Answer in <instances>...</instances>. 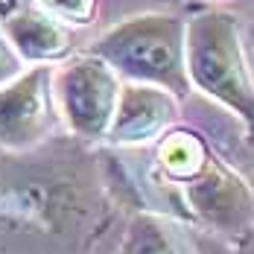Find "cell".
<instances>
[{"mask_svg":"<svg viewBox=\"0 0 254 254\" xmlns=\"http://www.w3.org/2000/svg\"><path fill=\"white\" fill-rule=\"evenodd\" d=\"M187 18L173 12H143L105 29L88 44V56L105 62L120 82L152 85L176 100L193 94L184 64Z\"/></svg>","mask_w":254,"mask_h":254,"instance_id":"cell-1","label":"cell"},{"mask_svg":"<svg viewBox=\"0 0 254 254\" xmlns=\"http://www.w3.org/2000/svg\"><path fill=\"white\" fill-rule=\"evenodd\" d=\"M184 64L190 88L228 108L246 128V140L254 143V79L240 21L225 9H204L187 18Z\"/></svg>","mask_w":254,"mask_h":254,"instance_id":"cell-2","label":"cell"},{"mask_svg":"<svg viewBox=\"0 0 254 254\" xmlns=\"http://www.w3.org/2000/svg\"><path fill=\"white\" fill-rule=\"evenodd\" d=\"M120 88L123 82L117 79V73L88 53L70 56L59 67H53L56 111L64 120L67 131L85 143L105 140L108 126L114 120Z\"/></svg>","mask_w":254,"mask_h":254,"instance_id":"cell-3","label":"cell"},{"mask_svg":"<svg viewBox=\"0 0 254 254\" xmlns=\"http://www.w3.org/2000/svg\"><path fill=\"white\" fill-rule=\"evenodd\" d=\"M176 190L184 207L181 216L196 225L234 240L254 228V187L216 155L207 158L199 176Z\"/></svg>","mask_w":254,"mask_h":254,"instance_id":"cell-4","label":"cell"},{"mask_svg":"<svg viewBox=\"0 0 254 254\" xmlns=\"http://www.w3.org/2000/svg\"><path fill=\"white\" fill-rule=\"evenodd\" d=\"M56 123L53 64H32L0 88V146L24 152L38 146Z\"/></svg>","mask_w":254,"mask_h":254,"instance_id":"cell-5","label":"cell"},{"mask_svg":"<svg viewBox=\"0 0 254 254\" xmlns=\"http://www.w3.org/2000/svg\"><path fill=\"white\" fill-rule=\"evenodd\" d=\"M178 114L181 100H176L173 94L152 85L123 82L105 140L111 146H143L161 140L170 128H176Z\"/></svg>","mask_w":254,"mask_h":254,"instance_id":"cell-6","label":"cell"},{"mask_svg":"<svg viewBox=\"0 0 254 254\" xmlns=\"http://www.w3.org/2000/svg\"><path fill=\"white\" fill-rule=\"evenodd\" d=\"M0 29L24 64H53L73 50L70 26L59 24L47 12L32 6L9 12L0 21Z\"/></svg>","mask_w":254,"mask_h":254,"instance_id":"cell-7","label":"cell"},{"mask_svg":"<svg viewBox=\"0 0 254 254\" xmlns=\"http://www.w3.org/2000/svg\"><path fill=\"white\" fill-rule=\"evenodd\" d=\"M210 146L193 128H170L155 146V170L170 187H181L184 181L202 173L210 158Z\"/></svg>","mask_w":254,"mask_h":254,"instance_id":"cell-8","label":"cell"},{"mask_svg":"<svg viewBox=\"0 0 254 254\" xmlns=\"http://www.w3.org/2000/svg\"><path fill=\"white\" fill-rule=\"evenodd\" d=\"M114 254H181L167 225L152 213H137L123 231V240Z\"/></svg>","mask_w":254,"mask_h":254,"instance_id":"cell-9","label":"cell"},{"mask_svg":"<svg viewBox=\"0 0 254 254\" xmlns=\"http://www.w3.org/2000/svg\"><path fill=\"white\" fill-rule=\"evenodd\" d=\"M38 9L64 26H88L97 18L100 0H38Z\"/></svg>","mask_w":254,"mask_h":254,"instance_id":"cell-10","label":"cell"},{"mask_svg":"<svg viewBox=\"0 0 254 254\" xmlns=\"http://www.w3.org/2000/svg\"><path fill=\"white\" fill-rule=\"evenodd\" d=\"M24 70H26V64L21 62V56L15 53V47L6 41V35L0 29V88H6L9 82H15Z\"/></svg>","mask_w":254,"mask_h":254,"instance_id":"cell-11","label":"cell"},{"mask_svg":"<svg viewBox=\"0 0 254 254\" xmlns=\"http://www.w3.org/2000/svg\"><path fill=\"white\" fill-rule=\"evenodd\" d=\"M234 254H254V228H249L243 237L234 240Z\"/></svg>","mask_w":254,"mask_h":254,"instance_id":"cell-12","label":"cell"},{"mask_svg":"<svg viewBox=\"0 0 254 254\" xmlns=\"http://www.w3.org/2000/svg\"><path fill=\"white\" fill-rule=\"evenodd\" d=\"M246 59H249V70H252V79H254V35H252V41L246 44Z\"/></svg>","mask_w":254,"mask_h":254,"instance_id":"cell-13","label":"cell"}]
</instances>
